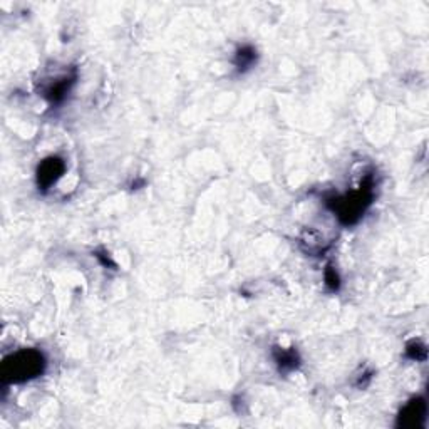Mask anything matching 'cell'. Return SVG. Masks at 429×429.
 Here are the masks:
<instances>
[{
    "mask_svg": "<svg viewBox=\"0 0 429 429\" xmlns=\"http://www.w3.org/2000/svg\"><path fill=\"white\" fill-rule=\"evenodd\" d=\"M374 200V176H366L361 187L354 192L327 200V207L337 214L341 223L344 225H354L364 217L366 210L371 207Z\"/></svg>",
    "mask_w": 429,
    "mask_h": 429,
    "instance_id": "1",
    "label": "cell"
},
{
    "mask_svg": "<svg viewBox=\"0 0 429 429\" xmlns=\"http://www.w3.org/2000/svg\"><path fill=\"white\" fill-rule=\"evenodd\" d=\"M46 357L37 349H21L2 362V383L21 384L44 374Z\"/></svg>",
    "mask_w": 429,
    "mask_h": 429,
    "instance_id": "2",
    "label": "cell"
},
{
    "mask_svg": "<svg viewBox=\"0 0 429 429\" xmlns=\"http://www.w3.org/2000/svg\"><path fill=\"white\" fill-rule=\"evenodd\" d=\"M76 79H78V73H76V69H71L61 76H56V78L41 81V96L46 98L52 106H57L69 96Z\"/></svg>",
    "mask_w": 429,
    "mask_h": 429,
    "instance_id": "3",
    "label": "cell"
},
{
    "mask_svg": "<svg viewBox=\"0 0 429 429\" xmlns=\"http://www.w3.org/2000/svg\"><path fill=\"white\" fill-rule=\"evenodd\" d=\"M66 173V161L59 156H49V158L42 160L37 166V187L41 192L54 187V185L63 178Z\"/></svg>",
    "mask_w": 429,
    "mask_h": 429,
    "instance_id": "4",
    "label": "cell"
},
{
    "mask_svg": "<svg viewBox=\"0 0 429 429\" xmlns=\"http://www.w3.org/2000/svg\"><path fill=\"white\" fill-rule=\"evenodd\" d=\"M428 414V404L424 398H414L401 409L398 416V428L416 429L424 426Z\"/></svg>",
    "mask_w": 429,
    "mask_h": 429,
    "instance_id": "5",
    "label": "cell"
},
{
    "mask_svg": "<svg viewBox=\"0 0 429 429\" xmlns=\"http://www.w3.org/2000/svg\"><path fill=\"white\" fill-rule=\"evenodd\" d=\"M257 61H259V52H257L254 46H249V44L238 47L235 51V56H233V66H235L240 74L249 73V71L257 64Z\"/></svg>",
    "mask_w": 429,
    "mask_h": 429,
    "instance_id": "6",
    "label": "cell"
},
{
    "mask_svg": "<svg viewBox=\"0 0 429 429\" xmlns=\"http://www.w3.org/2000/svg\"><path fill=\"white\" fill-rule=\"evenodd\" d=\"M274 359L277 364L280 373H290L295 371L300 366L299 352L290 347V349H284V347H274Z\"/></svg>",
    "mask_w": 429,
    "mask_h": 429,
    "instance_id": "7",
    "label": "cell"
},
{
    "mask_svg": "<svg viewBox=\"0 0 429 429\" xmlns=\"http://www.w3.org/2000/svg\"><path fill=\"white\" fill-rule=\"evenodd\" d=\"M406 356L411 361L423 362V361H426V357H428V349L421 341L413 339L406 344Z\"/></svg>",
    "mask_w": 429,
    "mask_h": 429,
    "instance_id": "8",
    "label": "cell"
},
{
    "mask_svg": "<svg viewBox=\"0 0 429 429\" xmlns=\"http://www.w3.org/2000/svg\"><path fill=\"white\" fill-rule=\"evenodd\" d=\"M324 279H326V285L332 290V292H336V290L341 289L339 274H337V270L334 269L332 265H327L326 274H324Z\"/></svg>",
    "mask_w": 429,
    "mask_h": 429,
    "instance_id": "9",
    "label": "cell"
},
{
    "mask_svg": "<svg viewBox=\"0 0 429 429\" xmlns=\"http://www.w3.org/2000/svg\"><path fill=\"white\" fill-rule=\"evenodd\" d=\"M96 257L99 260H101V264L104 265V267H116L111 262V259H109V254H106V252H96Z\"/></svg>",
    "mask_w": 429,
    "mask_h": 429,
    "instance_id": "10",
    "label": "cell"
}]
</instances>
